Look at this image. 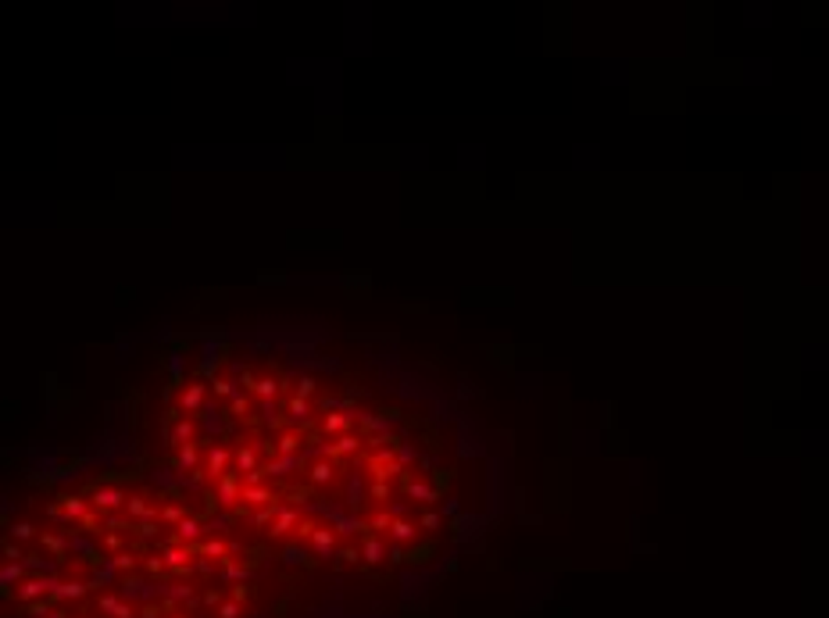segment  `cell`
Masks as SVG:
<instances>
[{
	"mask_svg": "<svg viewBox=\"0 0 829 618\" xmlns=\"http://www.w3.org/2000/svg\"><path fill=\"white\" fill-rule=\"evenodd\" d=\"M243 497V486H240V472H225V476L215 483V501L225 504V508H236Z\"/></svg>",
	"mask_w": 829,
	"mask_h": 618,
	"instance_id": "obj_1",
	"label": "cell"
},
{
	"mask_svg": "<svg viewBox=\"0 0 829 618\" xmlns=\"http://www.w3.org/2000/svg\"><path fill=\"white\" fill-rule=\"evenodd\" d=\"M129 497H126V493H122L118 486H97L93 490V497H90V504L100 511V514H111V511H118L122 504H126Z\"/></svg>",
	"mask_w": 829,
	"mask_h": 618,
	"instance_id": "obj_2",
	"label": "cell"
},
{
	"mask_svg": "<svg viewBox=\"0 0 829 618\" xmlns=\"http://www.w3.org/2000/svg\"><path fill=\"white\" fill-rule=\"evenodd\" d=\"M297 525H301V511H297V508L279 504V514H276L272 529H268V537H272V540H283V537H289V532H297Z\"/></svg>",
	"mask_w": 829,
	"mask_h": 618,
	"instance_id": "obj_3",
	"label": "cell"
},
{
	"mask_svg": "<svg viewBox=\"0 0 829 618\" xmlns=\"http://www.w3.org/2000/svg\"><path fill=\"white\" fill-rule=\"evenodd\" d=\"M207 389H211V383H190L179 394V407L190 415V411H200L204 407V397H207Z\"/></svg>",
	"mask_w": 829,
	"mask_h": 618,
	"instance_id": "obj_4",
	"label": "cell"
},
{
	"mask_svg": "<svg viewBox=\"0 0 829 618\" xmlns=\"http://www.w3.org/2000/svg\"><path fill=\"white\" fill-rule=\"evenodd\" d=\"M311 547H315V554L318 558H333V554H340L336 550V529H315V537H311Z\"/></svg>",
	"mask_w": 829,
	"mask_h": 618,
	"instance_id": "obj_5",
	"label": "cell"
},
{
	"mask_svg": "<svg viewBox=\"0 0 829 618\" xmlns=\"http://www.w3.org/2000/svg\"><path fill=\"white\" fill-rule=\"evenodd\" d=\"M350 422H354V415H350V411H333V415H325V418H322V432H325V436H347Z\"/></svg>",
	"mask_w": 829,
	"mask_h": 618,
	"instance_id": "obj_6",
	"label": "cell"
},
{
	"mask_svg": "<svg viewBox=\"0 0 829 618\" xmlns=\"http://www.w3.org/2000/svg\"><path fill=\"white\" fill-rule=\"evenodd\" d=\"M419 522H408V519H397L393 522V529H390V540H393V547H404V543H414V537H419Z\"/></svg>",
	"mask_w": 829,
	"mask_h": 618,
	"instance_id": "obj_7",
	"label": "cell"
},
{
	"mask_svg": "<svg viewBox=\"0 0 829 618\" xmlns=\"http://www.w3.org/2000/svg\"><path fill=\"white\" fill-rule=\"evenodd\" d=\"M204 532H207V529H204L197 519H190V514H186V519L175 525V537H179L182 543H200V540H204Z\"/></svg>",
	"mask_w": 829,
	"mask_h": 618,
	"instance_id": "obj_8",
	"label": "cell"
},
{
	"mask_svg": "<svg viewBox=\"0 0 829 618\" xmlns=\"http://www.w3.org/2000/svg\"><path fill=\"white\" fill-rule=\"evenodd\" d=\"M404 490H408V497H411V501H419V504H437V501H440V493L432 490L429 483H419V479H408Z\"/></svg>",
	"mask_w": 829,
	"mask_h": 618,
	"instance_id": "obj_9",
	"label": "cell"
},
{
	"mask_svg": "<svg viewBox=\"0 0 829 618\" xmlns=\"http://www.w3.org/2000/svg\"><path fill=\"white\" fill-rule=\"evenodd\" d=\"M301 465V458L297 454H279L276 461H268L265 465V476H276V479H283V476H289V472H294Z\"/></svg>",
	"mask_w": 829,
	"mask_h": 618,
	"instance_id": "obj_10",
	"label": "cell"
},
{
	"mask_svg": "<svg viewBox=\"0 0 829 618\" xmlns=\"http://www.w3.org/2000/svg\"><path fill=\"white\" fill-rule=\"evenodd\" d=\"M361 558H365V565H379L386 558V543L379 537H365L361 540Z\"/></svg>",
	"mask_w": 829,
	"mask_h": 618,
	"instance_id": "obj_11",
	"label": "cell"
},
{
	"mask_svg": "<svg viewBox=\"0 0 829 618\" xmlns=\"http://www.w3.org/2000/svg\"><path fill=\"white\" fill-rule=\"evenodd\" d=\"M354 450H358V436H350V432H347V436H340L336 443L325 447V461H336L343 454H354Z\"/></svg>",
	"mask_w": 829,
	"mask_h": 618,
	"instance_id": "obj_12",
	"label": "cell"
},
{
	"mask_svg": "<svg viewBox=\"0 0 829 618\" xmlns=\"http://www.w3.org/2000/svg\"><path fill=\"white\" fill-rule=\"evenodd\" d=\"M229 450H225V447H211V450H207V468H211V476H215V483L225 476V465H229Z\"/></svg>",
	"mask_w": 829,
	"mask_h": 618,
	"instance_id": "obj_13",
	"label": "cell"
},
{
	"mask_svg": "<svg viewBox=\"0 0 829 618\" xmlns=\"http://www.w3.org/2000/svg\"><path fill=\"white\" fill-rule=\"evenodd\" d=\"M333 461H315L311 465V472H307V479H311V486H329L333 483Z\"/></svg>",
	"mask_w": 829,
	"mask_h": 618,
	"instance_id": "obj_14",
	"label": "cell"
},
{
	"mask_svg": "<svg viewBox=\"0 0 829 618\" xmlns=\"http://www.w3.org/2000/svg\"><path fill=\"white\" fill-rule=\"evenodd\" d=\"M233 461H236V468H240V476H243V472L251 476V472H258V450H254V447H240L236 454H233Z\"/></svg>",
	"mask_w": 829,
	"mask_h": 618,
	"instance_id": "obj_15",
	"label": "cell"
},
{
	"mask_svg": "<svg viewBox=\"0 0 829 618\" xmlns=\"http://www.w3.org/2000/svg\"><path fill=\"white\" fill-rule=\"evenodd\" d=\"M193 436H197V425H193L190 418H182V422L172 429V443H175V447H190Z\"/></svg>",
	"mask_w": 829,
	"mask_h": 618,
	"instance_id": "obj_16",
	"label": "cell"
},
{
	"mask_svg": "<svg viewBox=\"0 0 829 618\" xmlns=\"http://www.w3.org/2000/svg\"><path fill=\"white\" fill-rule=\"evenodd\" d=\"M126 508H129V514H133V519H154V508L147 504V497H129L126 501Z\"/></svg>",
	"mask_w": 829,
	"mask_h": 618,
	"instance_id": "obj_17",
	"label": "cell"
},
{
	"mask_svg": "<svg viewBox=\"0 0 829 618\" xmlns=\"http://www.w3.org/2000/svg\"><path fill=\"white\" fill-rule=\"evenodd\" d=\"M197 461H200V450L190 443V447H179V458H175V465L179 468H186V472H193L197 468Z\"/></svg>",
	"mask_w": 829,
	"mask_h": 618,
	"instance_id": "obj_18",
	"label": "cell"
},
{
	"mask_svg": "<svg viewBox=\"0 0 829 618\" xmlns=\"http://www.w3.org/2000/svg\"><path fill=\"white\" fill-rule=\"evenodd\" d=\"M361 497H365V486H361V479L354 476V479H350V483H347V508H350V514H354V511H358V504H361Z\"/></svg>",
	"mask_w": 829,
	"mask_h": 618,
	"instance_id": "obj_19",
	"label": "cell"
},
{
	"mask_svg": "<svg viewBox=\"0 0 829 618\" xmlns=\"http://www.w3.org/2000/svg\"><path fill=\"white\" fill-rule=\"evenodd\" d=\"M276 450H279V454H297V450H301V436H297V432H283V436L276 440Z\"/></svg>",
	"mask_w": 829,
	"mask_h": 618,
	"instance_id": "obj_20",
	"label": "cell"
},
{
	"mask_svg": "<svg viewBox=\"0 0 829 618\" xmlns=\"http://www.w3.org/2000/svg\"><path fill=\"white\" fill-rule=\"evenodd\" d=\"M276 389H279V383H276L272 376H265V379L254 383V394H258L261 400H272V397H276Z\"/></svg>",
	"mask_w": 829,
	"mask_h": 618,
	"instance_id": "obj_21",
	"label": "cell"
},
{
	"mask_svg": "<svg viewBox=\"0 0 829 618\" xmlns=\"http://www.w3.org/2000/svg\"><path fill=\"white\" fill-rule=\"evenodd\" d=\"M358 422H361V429H376V432H386V418H376L372 411H358ZM390 436V432H386Z\"/></svg>",
	"mask_w": 829,
	"mask_h": 618,
	"instance_id": "obj_22",
	"label": "cell"
},
{
	"mask_svg": "<svg viewBox=\"0 0 829 618\" xmlns=\"http://www.w3.org/2000/svg\"><path fill=\"white\" fill-rule=\"evenodd\" d=\"M211 389H215L218 397H236V383H233V379H215Z\"/></svg>",
	"mask_w": 829,
	"mask_h": 618,
	"instance_id": "obj_23",
	"label": "cell"
},
{
	"mask_svg": "<svg viewBox=\"0 0 829 618\" xmlns=\"http://www.w3.org/2000/svg\"><path fill=\"white\" fill-rule=\"evenodd\" d=\"M289 415H294V418H307V415H311V404H307L304 397H294V400H289Z\"/></svg>",
	"mask_w": 829,
	"mask_h": 618,
	"instance_id": "obj_24",
	"label": "cell"
},
{
	"mask_svg": "<svg viewBox=\"0 0 829 618\" xmlns=\"http://www.w3.org/2000/svg\"><path fill=\"white\" fill-rule=\"evenodd\" d=\"M11 537H15V540H32L36 529H32L29 522H15V525H11Z\"/></svg>",
	"mask_w": 829,
	"mask_h": 618,
	"instance_id": "obj_25",
	"label": "cell"
},
{
	"mask_svg": "<svg viewBox=\"0 0 829 618\" xmlns=\"http://www.w3.org/2000/svg\"><path fill=\"white\" fill-rule=\"evenodd\" d=\"M419 525L432 532V529H440V525H444V519H440V514H437V511H422V519H419Z\"/></svg>",
	"mask_w": 829,
	"mask_h": 618,
	"instance_id": "obj_26",
	"label": "cell"
},
{
	"mask_svg": "<svg viewBox=\"0 0 829 618\" xmlns=\"http://www.w3.org/2000/svg\"><path fill=\"white\" fill-rule=\"evenodd\" d=\"M247 407H251V400H247L243 394H236V397H233V404H229V415L243 418V415H247Z\"/></svg>",
	"mask_w": 829,
	"mask_h": 618,
	"instance_id": "obj_27",
	"label": "cell"
},
{
	"mask_svg": "<svg viewBox=\"0 0 829 618\" xmlns=\"http://www.w3.org/2000/svg\"><path fill=\"white\" fill-rule=\"evenodd\" d=\"M372 501H379V504H386L390 501V483H372Z\"/></svg>",
	"mask_w": 829,
	"mask_h": 618,
	"instance_id": "obj_28",
	"label": "cell"
},
{
	"mask_svg": "<svg viewBox=\"0 0 829 618\" xmlns=\"http://www.w3.org/2000/svg\"><path fill=\"white\" fill-rule=\"evenodd\" d=\"M311 394H315V379H311V376H301V383H297V397H311Z\"/></svg>",
	"mask_w": 829,
	"mask_h": 618,
	"instance_id": "obj_29",
	"label": "cell"
},
{
	"mask_svg": "<svg viewBox=\"0 0 829 618\" xmlns=\"http://www.w3.org/2000/svg\"><path fill=\"white\" fill-rule=\"evenodd\" d=\"M397 461H401V465H411V461H414V450H411V447H397Z\"/></svg>",
	"mask_w": 829,
	"mask_h": 618,
	"instance_id": "obj_30",
	"label": "cell"
}]
</instances>
